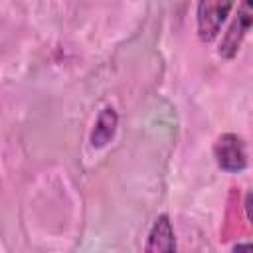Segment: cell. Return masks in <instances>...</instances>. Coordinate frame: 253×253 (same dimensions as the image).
I'll return each instance as SVG.
<instances>
[{
    "label": "cell",
    "instance_id": "cell-1",
    "mask_svg": "<svg viewBox=\"0 0 253 253\" xmlns=\"http://www.w3.org/2000/svg\"><path fill=\"white\" fill-rule=\"evenodd\" d=\"M233 6H235V0H198L196 32H198L200 42L211 43L219 36L221 26L229 18Z\"/></svg>",
    "mask_w": 253,
    "mask_h": 253
},
{
    "label": "cell",
    "instance_id": "cell-2",
    "mask_svg": "<svg viewBox=\"0 0 253 253\" xmlns=\"http://www.w3.org/2000/svg\"><path fill=\"white\" fill-rule=\"evenodd\" d=\"M251 28H253V0H241L231 24L227 26L217 45V55L221 59H233Z\"/></svg>",
    "mask_w": 253,
    "mask_h": 253
},
{
    "label": "cell",
    "instance_id": "cell-3",
    "mask_svg": "<svg viewBox=\"0 0 253 253\" xmlns=\"http://www.w3.org/2000/svg\"><path fill=\"white\" fill-rule=\"evenodd\" d=\"M213 158L219 170L227 174H239L247 168L245 140L235 132H223L213 142Z\"/></svg>",
    "mask_w": 253,
    "mask_h": 253
},
{
    "label": "cell",
    "instance_id": "cell-4",
    "mask_svg": "<svg viewBox=\"0 0 253 253\" xmlns=\"http://www.w3.org/2000/svg\"><path fill=\"white\" fill-rule=\"evenodd\" d=\"M144 251L146 253H172L176 251V235H174V227H172V221L166 213H160L150 231H148V237H146V243H144Z\"/></svg>",
    "mask_w": 253,
    "mask_h": 253
},
{
    "label": "cell",
    "instance_id": "cell-5",
    "mask_svg": "<svg viewBox=\"0 0 253 253\" xmlns=\"http://www.w3.org/2000/svg\"><path fill=\"white\" fill-rule=\"evenodd\" d=\"M117 126H119V115L115 111V107H103L97 115V121L93 125V130H91V136H89V142L93 148H103L107 146L113 138H115V132H117Z\"/></svg>",
    "mask_w": 253,
    "mask_h": 253
},
{
    "label": "cell",
    "instance_id": "cell-6",
    "mask_svg": "<svg viewBox=\"0 0 253 253\" xmlns=\"http://www.w3.org/2000/svg\"><path fill=\"white\" fill-rule=\"evenodd\" d=\"M243 210H245V215L253 227V192H247L245 198H243Z\"/></svg>",
    "mask_w": 253,
    "mask_h": 253
},
{
    "label": "cell",
    "instance_id": "cell-7",
    "mask_svg": "<svg viewBox=\"0 0 253 253\" xmlns=\"http://www.w3.org/2000/svg\"><path fill=\"white\" fill-rule=\"evenodd\" d=\"M239 249H253V241H243V243H235V245H233V251H239Z\"/></svg>",
    "mask_w": 253,
    "mask_h": 253
}]
</instances>
